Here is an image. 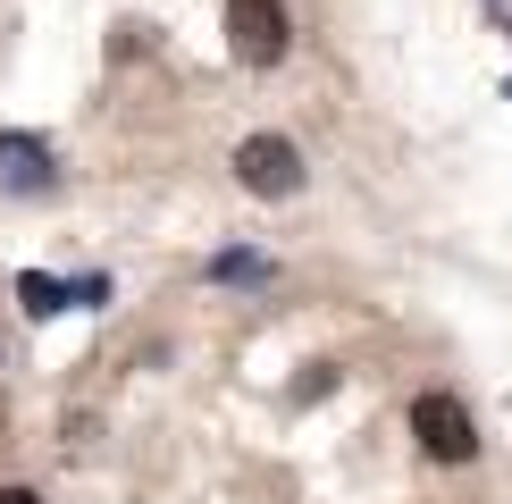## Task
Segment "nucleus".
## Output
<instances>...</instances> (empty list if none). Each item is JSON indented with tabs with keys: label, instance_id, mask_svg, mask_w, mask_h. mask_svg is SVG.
I'll use <instances>...</instances> for the list:
<instances>
[{
	"label": "nucleus",
	"instance_id": "nucleus-1",
	"mask_svg": "<svg viewBox=\"0 0 512 504\" xmlns=\"http://www.w3.org/2000/svg\"><path fill=\"white\" fill-rule=\"evenodd\" d=\"M227 51H236L244 68H277V59L294 51L286 0H227Z\"/></svg>",
	"mask_w": 512,
	"mask_h": 504
},
{
	"label": "nucleus",
	"instance_id": "nucleus-2",
	"mask_svg": "<svg viewBox=\"0 0 512 504\" xmlns=\"http://www.w3.org/2000/svg\"><path fill=\"white\" fill-rule=\"evenodd\" d=\"M236 177H244V194H261V202H294L303 194V152H294L286 135H244L236 143Z\"/></svg>",
	"mask_w": 512,
	"mask_h": 504
},
{
	"label": "nucleus",
	"instance_id": "nucleus-3",
	"mask_svg": "<svg viewBox=\"0 0 512 504\" xmlns=\"http://www.w3.org/2000/svg\"><path fill=\"white\" fill-rule=\"evenodd\" d=\"M412 437H420L429 462H471L479 454V420L454 395H412Z\"/></svg>",
	"mask_w": 512,
	"mask_h": 504
},
{
	"label": "nucleus",
	"instance_id": "nucleus-4",
	"mask_svg": "<svg viewBox=\"0 0 512 504\" xmlns=\"http://www.w3.org/2000/svg\"><path fill=\"white\" fill-rule=\"evenodd\" d=\"M0 185H9V194H51L59 152L42 135H26V126H0Z\"/></svg>",
	"mask_w": 512,
	"mask_h": 504
},
{
	"label": "nucleus",
	"instance_id": "nucleus-5",
	"mask_svg": "<svg viewBox=\"0 0 512 504\" xmlns=\"http://www.w3.org/2000/svg\"><path fill=\"white\" fill-rule=\"evenodd\" d=\"M17 303H26V320H59V311H76V286L51 278V269H26L17 278Z\"/></svg>",
	"mask_w": 512,
	"mask_h": 504
},
{
	"label": "nucleus",
	"instance_id": "nucleus-6",
	"mask_svg": "<svg viewBox=\"0 0 512 504\" xmlns=\"http://www.w3.org/2000/svg\"><path fill=\"white\" fill-rule=\"evenodd\" d=\"M210 278H219V286H261L269 278V252H210Z\"/></svg>",
	"mask_w": 512,
	"mask_h": 504
},
{
	"label": "nucleus",
	"instance_id": "nucleus-7",
	"mask_svg": "<svg viewBox=\"0 0 512 504\" xmlns=\"http://www.w3.org/2000/svg\"><path fill=\"white\" fill-rule=\"evenodd\" d=\"M76 286V311H101V303H110V278H68Z\"/></svg>",
	"mask_w": 512,
	"mask_h": 504
},
{
	"label": "nucleus",
	"instance_id": "nucleus-8",
	"mask_svg": "<svg viewBox=\"0 0 512 504\" xmlns=\"http://www.w3.org/2000/svg\"><path fill=\"white\" fill-rule=\"evenodd\" d=\"M0 504H42V496L34 488H0Z\"/></svg>",
	"mask_w": 512,
	"mask_h": 504
},
{
	"label": "nucleus",
	"instance_id": "nucleus-9",
	"mask_svg": "<svg viewBox=\"0 0 512 504\" xmlns=\"http://www.w3.org/2000/svg\"><path fill=\"white\" fill-rule=\"evenodd\" d=\"M504 93H512V84H504Z\"/></svg>",
	"mask_w": 512,
	"mask_h": 504
}]
</instances>
